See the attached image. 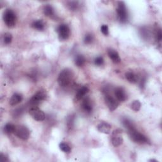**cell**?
Returning <instances> with one entry per match:
<instances>
[{"label":"cell","mask_w":162,"mask_h":162,"mask_svg":"<svg viewBox=\"0 0 162 162\" xmlns=\"http://www.w3.org/2000/svg\"><path fill=\"white\" fill-rule=\"evenodd\" d=\"M74 74L70 70L68 69L63 70L60 73L58 78V82L59 85L62 87L68 86L73 79Z\"/></svg>","instance_id":"6da1fadb"},{"label":"cell","mask_w":162,"mask_h":162,"mask_svg":"<svg viewBox=\"0 0 162 162\" xmlns=\"http://www.w3.org/2000/svg\"><path fill=\"white\" fill-rule=\"evenodd\" d=\"M3 20L6 26L9 28H12L16 24V15L11 10H6L4 12Z\"/></svg>","instance_id":"7a4b0ae2"},{"label":"cell","mask_w":162,"mask_h":162,"mask_svg":"<svg viewBox=\"0 0 162 162\" xmlns=\"http://www.w3.org/2000/svg\"><path fill=\"white\" fill-rule=\"evenodd\" d=\"M129 134L130 138L136 143H138L140 144H144L147 143L148 142V138L146 137L143 134L139 133L136 130V129H133L130 131H129Z\"/></svg>","instance_id":"3957f363"},{"label":"cell","mask_w":162,"mask_h":162,"mask_svg":"<svg viewBox=\"0 0 162 162\" xmlns=\"http://www.w3.org/2000/svg\"><path fill=\"white\" fill-rule=\"evenodd\" d=\"M117 13L120 22L122 23L126 22V21H127V12L124 2L118 3L117 8Z\"/></svg>","instance_id":"277c9868"},{"label":"cell","mask_w":162,"mask_h":162,"mask_svg":"<svg viewBox=\"0 0 162 162\" xmlns=\"http://www.w3.org/2000/svg\"><path fill=\"white\" fill-rule=\"evenodd\" d=\"M14 134L22 140L28 139L30 136V131L25 126L18 125L15 128Z\"/></svg>","instance_id":"5b68a950"},{"label":"cell","mask_w":162,"mask_h":162,"mask_svg":"<svg viewBox=\"0 0 162 162\" xmlns=\"http://www.w3.org/2000/svg\"><path fill=\"white\" fill-rule=\"evenodd\" d=\"M29 114L35 120L43 121L45 119V114L37 106H32L29 110Z\"/></svg>","instance_id":"8992f818"},{"label":"cell","mask_w":162,"mask_h":162,"mask_svg":"<svg viewBox=\"0 0 162 162\" xmlns=\"http://www.w3.org/2000/svg\"><path fill=\"white\" fill-rule=\"evenodd\" d=\"M58 33V36L60 40L64 41L66 40L70 36V29L69 26L65 24H62L58 27L57 29Z\"/></svg>","instance_id":"52a82bcc"},{"label":"cell","mask_w":162,"mask_h":162,"mask_svg":"<svg viewBox=\"0 0 162 162\" xmlns=\"http://www.w3.org/2000/svg\"><path fill=\"white\" fill-rule=\"evenodd\" d=\"M105 100L108 108L111 112H113L115 110H116L118 106V102L117 101L118 100L108 93L105 94Z\"/></svg>","instance_id":"ba28073f"},{"label":"cell","mask_w":162,"mask_h":162,"mask_svg":"<svg viewBox=\"0 0 162 162\" xmlns=\"http://www.w3.org/2000/svg\"><path fill=\"white\" fill-rule=\"evenodd\" d=\"M46 97V93L44 91H39L30 99L29 101L30 104L33 106H37V105L39 104V103L45 100Z\"/></svg>","instance_id":"9c48e42d"},{"label":"cell","mask_w":162,"mask_h":162,"mask_svg":"<svg viewBox=\"0 0 162 162\" xmlns=\"http://www.w3.org/2000/svg\"><path fill=\"white\" fill-rule=\"evenodd\" d=\"M115 96L117 100L120 102H123L127 99V95L125 91L121 88H118L115 90Z\"/></svg>","instance_id":"30bf717a"},{"label":"cell","mask_w":162,"mask_h":162,"mask_svg":"<svg viewBox=\"0 0 162 162\" xmlns=\"http://www.w3.org/2000/svg\"><path fill=\"white\" fill-rule=\"evenodd\" d=\"M108 54L110 59L113 61V62L115 63V64H118V63L120 62L121 59L119 56V54L118 53L116 50L113 49H109L108 50Z\"/></svg>","instance_id":"8fae6325"},{"label":"cell","mask_w":162,"mask_h":162,"mask_svg":"<svg viewBox=\"0 0 162 162\" xmlns=\"http://www.w3.org/2000/svg\"><path fill=\"white\" fill-rule=\"evenodd\" d=\"M112 127L111 125L106 122H101L98 125V130L100 132L108 134L111 132Z\"/></svg>","instance_id":"7c38bea8"},{"label":"cell","mask_w":162,"mask_h":162,"mask_svg":"<svg viewBox=\"0 0 162 162\" xmlns=\"http://www.w3.org/2000/svg\"><path fill=\"white\" fill-rule=\"evenodd\" d=\"M23 100V96L22 94L18 93H15L11 96L10 100V105L11 106H15L20 103Z\"/></svg>","instance_id":"4fadbf2b"},{"label":"cell","mask_w":162,"mask_h":162,"mask_svg":"<svg viewBox=\"0 0 162 162\" xmlns=\"http://www.w3.org/2000/svg\"><path fill=\"white\" fill-rule=\"evenodd\" d=\"M89 91V89H88V87L84 86L82 88H80L77 91V94L76 95V99L77 100H80L81 99L84 98V96L86 94H88Z\"/></svg>","instance_id":"5bb4252c"},{"label":"cell","mask_w":162,"mask_h":162,"mask_svg":"<svg viewBox=\"0 0 162 162\" xmlns=\"http://www.w3.org/2000/svg\"><path fill=\"white\" fill-rule=\"evenodd\" d=\"M82 106L83 109H84L86 112L88 113L92 112L93 106L91 103V101L89 98H85L84 100H83Z\"/></svg>","instance_id":"9a60e30c"},{"label":"cell","mask_w":162,"mask_h":162,"mask_svg":"<svg viewBox=\"0 0 162 162\" xmlns=\"http://www.w3.org/2000/svg\"><path fill=\"white\" fill-rule=\"evenodd\" d=\"M112 143L114 146L117 147V146H119L123 143V138L118 135V134H113V137L112 139Z\"/></svg>","instance_id":"2e32d148"},{"label":"cell","mask_w":162,"mask_h":162,"mask_svg":"<svg viewBox=\"0 0 162 162\" xmlns=\"http://www.w3.org/2000/svg\"><path fill=\"white\" fill-rule=\"evenodd\" d=\"M125 78L130 83H136L137 81V76L133 72H127L125 74Z\"/></svg>","instance_id":"e0dca14e"},{"label":"cell","mask_w":162,"mask_h":162,"mask_svg":"<svg viewBox=\"0 0 162 162\" xmlns=\"http://www.w3.org/2000/svg\"><path fill=\"white\" fill-rule=\"evenodd\" d=\"M32 27L34 29H37L38 30H42L45 29V24L42 21L39 20V21H34L32 23Z\"/></svg>","instance_id":"ac0fdd59"},{"label":"cell","mask_w":162,"mask_h":162,"mask_svg":"<svg viewBox=\"0 0 162 162\" xmlns=\"http://www.w3.org/2000/svg\"><path fill=\"white\" fill-rule=\"evenodd\" d=\"M43 11H44V13L46 16L49 17H52L54 16V15L53 8H52V6L49 5L45 6Z\"/></svg>","instance_id":"d6986e66"},{"label":"cell","mask_w":162,"mask_h":162,"mask_svg":"<svg viewBox=\"0 0 162 162\" xmlns=\"http://www.w3.org/2000/svg\"><path fill=\"white\" fill-rule=\"evenodd\" d=\"M85 58L81 54L77 55L76 57V59H75V64H76V65L79 67H81L84 65L85 64Z\"/></svg>","instance_id":"ffe728a7"},{"label":"cell","mask_w":162,"mask_h":162,"mask_svg":"<svg viewBox=\"0 0 162 162\" xmlns=\"http://www.w3.org/2000/svg\"><path fill=\"white\" fill-rule=\"evenodd\" d=\"M15 128H16V126H15L12 124H7L4 127V131L7 134H12L15 132Z\"/></svg>","instance_id":"44dd1931"},{"label":"cell","mask_w":162,"mask_h":162,"mask_svg":"<svg viewBox=\"0 0 162 162\" xmlns=\"http://www.w3.org/2000/svg\"><path fill=\"white\" fill-rule=\"evenodd\" d=\"M123 124L124 125V127L128 130V132L130 131V130H132L133 129H136L134 124L132 123L131 121L129 120V119H124L123 120Z\"/></svg>","instance_id":"7402d4cb"},{"label":"cell","mask_w":162,"mask_h":162,"mask_svg":"<svg viewBox=\"0 0 162 162\" xmlns=\"http://www.w3.org/2000/svg\"><path fill=\"white\" fill-rule=\"evenodd\" d=\"M141 106V104L139 102V101L136 100V101H134L132 103L131 108L134 110V111L138 112L140 110Z\"/></svg>","instance_id":"603a6c76"},{"label":"cell","mask_w":162,"mask_h":162,"mask_svg":"<svg viewBox=\"0 0 162 162\" xmlns=\"http://www.w3.org/2000/svg\"><path fill=\"white\" fill-rule=\"evenodd\" d=\"M4 42L6 45H8L12 41V35L10 33H6L3 37Z\"/></svg>","instance_id":"cb8c5ba5"},{"label":"cell","mask_w":162,"mask_h":162,"mask_svg":"<svg viewBox=\"0 0 162 162\" xmlns=\"http://www.w3.org/2000/svg\"><path fill=\"white\" fill-rule=\"evenodd\" d=\"M60 149L62 151H64L65 153H70L71 150L70 146L64 143H62L60 144Z\"/></svg>","instance_id":"d4e9b609"},{"label":"cell","mask_w":162,"mask_h":162,"mask_svg":"<svg viewBox=\"0 0 162 162\" xmlns=\"http://www.w3.org/2000/svg\"><path fill=\"white\" fill-rule=\"evenodd\" d=\"M101 33L105 35H107L109 34V29L107 25H103L101 27Z\"/></svg>","instance_id":"484cf974"},{"label":"cell","mask_w":162,"mask_h":162,"mask_svg":"<svg viewBox=\"0 0 162 162\" xmlns=\"http://www.w3.org/2000/svg\"><path fill=\"white\" fill-rule=\"evenodd\" d=\"M104 63V60L103 58L102 57H97L95 60H94V64H95L96 65L98 66H100V65H102Z\"/></svg>","instance_id":"4316f807"},{"label":"cell","mask_w":162,"mask_h":162,"mask_svg":"<svg viewBox=\"0 0 162 162\" xmlns=\"http://www.w3.org/2000/svg\"><path fill=\"white\" fill-rule=\"evenodd\" d=\"M93 41V36L91 34H88L86 35V36L84 37V42L86 44H90L91 42Z\"/></svg>","instance_id":"83f0119b"},{"label":"cell","mask_w":162,"mask_h":162,"mask_svg":"<svg viewBox=\"0 0 162 162\" xmlns=\"http://www.w3.org/2000/svg\"><path fill=\"white\" fill-rule=\"evenodd\" d=\"M0 160H1V162H6V161H9L8 158V157H6L5 155H3V154H1Z\"/></svg>","instance_id":"f1b7e54d"},{"label":"cell","mask_w":162,"mask_h":162,"mask_svg":"<svg viewBox=\"0 0 162 162\" xmlns=\"http://www.w3.org/2000/svg\"><path fill=\"white\" fill-rule=\"evenodd\" d=\"M156 39L158 40L159 41H161V39H162V33H161V30L160 29L158 30V33L156 34Z\"/></svg>","instance_id":"f546056e"},{"label":"cell","mask_w":162,"mask_h":162,"mask_svg":"<svg viewBox=\"0 0 162 162\" xmlns=\"http://www.w3.org/2000/svg\"><path fill=\"white\" fill-rule=\"evenodd\" d=\"M70 6L71 8V9H76L77 6V4L76 2H75V1L70 2Z\"/></svg>","instance_id":"4dcf8cb0"},{"label":"cell","mask_w":162,"mask_h":162,"mask_svg":"<svg viewBox=\"0 0 162 162\" xmlns=\"http://www.w3.org/2000/svg\"><path fill=\"white\" fill-rule=\"evenodd\" d=\"M149 161H155V162H158V161H157L156 160H150Z\"/></svg>","instance_id":"1f68e13d"}]
</instances>
